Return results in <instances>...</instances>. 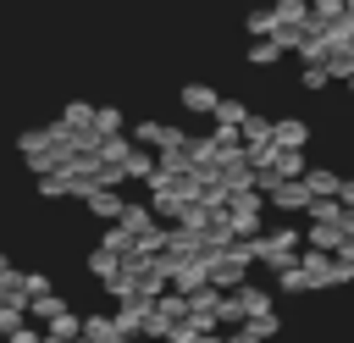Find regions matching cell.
I'll use <instances>...</instances> for the list:
<instances>
[{
    "mask_svg": "<svg viewBox=\"0 0 354 343\" xmlns=\"http://www.w3.org/2000/svg\"><path fill=\"white\" fill-rule=\"evenodd\" d=\"M299 249H304V232H299V227H277V232H266V238H249V254H254L266 271L293 266V260H299Z\"/></svg>",
    "mask_w": 354,
    "mask_h": 343,
    "instance_id": "1",
    "label": "cell"
},
{
    "mask_svg": "<svg viewBox=\"0 0 354 343\" xmlns=\"http://www.w3.org/2000/svg\"><path fill=\"white\" fill-rule=\"evenodd\" d=\"M249 266H254V254H249V238H232L221 254H210V288L232 293L238 282H249Z\"/></svg>",
    "mask_w": 354,
    "mask_h": 343,
    "instance_id": "2",
    "label": "cell"
},
{
    "mask_svg": "<svg viewBox=\"0 0 354 343\" xmlns=\"http://www.w3.org/2000/svg\"><path fill=\"white\" fill-rule=\"evenodd\" d=\"M116 227H122L127 238H144V232L155 227V216H149V205H144V199H122V210H116Z\"/></svg>",
    "mask_w": 354,
    "mask_h": 343,
    "instance_id": "3",
    "label": "cell"
},
{
    "mask_svg": "<svg viewBox=\"0 0 354 343\" xmlns=\"http://www.w3.org/2000/svg\"><path fill=\"white\" fill-rule=\"evenodd\" d=\"M83 205H88V216H100V221H116V210H122V194H116V188H100V183H88V188H83Z\"/></svg>",
    "mask_w": 354,
    "mask_h": 343,
    "instance_id": "4",
    "label": "cell"
},
{
    "mask_svg": "<svg viewBox=\"0 0 354 343\" xmlns=\"http://www.w3.org/2000/svg\"><path fill=\"white\" fill-rule=\"evenodd\" d=\"M144 315H149V299H138V293H133V299H122V310L111 315V332H122V337H133V332L144 326Z\"/></svg>",
    "mask_w": 354,
    "mask_h": 343,
    "instance_id": "5",
    "label": "cell"
},
{
    "mask_svg": "<svg viewBox=\"0 0 354 343\" xmlns=\"http://www.w3.org/2000/svg\"><path fill=\"white\" fill-rule=\"evenodd\" d=\"M271 144H277V149H304V144H310V127H304L299 116H282V122H271Z\"/></svg>",
    "mask_w": 354,
    "mask_h": 343,
    "instance_id": "6",
    "label": "cell"
},
{
    "mask_svg": "<svg viewBox=\"0 0 354 343\" xmlns=\"http://www.w3.org/2000/svg\"><path fill=\"white\" fill-rule=\"evenodd\" d=\"M17 149H22V160H28L33 172H50V133H39V127H33V133H22V138H17Z\"/></svg>",
    "mask_w": 354,
    "mask_h": 343,
    "instance_id": "7",
    "label": "cell"
},
{
    "mask_svg": "<svg viewBox=\"0 0 354 343\" xmlns=\"http://www.w3.org/2000/svg\"><path fill=\"white\" fill-rule=\"evenodd\" d=\"M266 199H271L277 210H304V205H310V188H304L299 177H282V183H277V188H271Z\"/></svg>",
    "mask_w": 354,
    "mask_h": 343,
    "instance_id": "8",
    "label": "cell"
},
{
    "mask_svg": "<svg viewBox=\"0 0 354 343\" xmlns=\"http://www.w3.org/2000/svg\"><path fill=\"white\" fill-rule=\"evenodd\" d=\"M232 299H238L243 321H249V315H266V310H277V304H271V293H266L260 282H238V288H232Z\"/></svg>",
    "mask_w": 354,
    "mask_h": 343,
    "instance_id": "9",
    "label": "cell"
},
{
    "mask_svg": "<svg viewBox=\"0 0 354 343\" xmlns=\"http://www.w3.org/2000/svg\"><path fill=\"white\" fill-rule=\"evenodd\" d=\"M216 100H221V94H216L210 83H188V89L177 94V105H183V111H194V116H210V111H216Z\"/></svg>",
    "mask_w": 354,
    "mask_h": 343,
    "instance_id": "10",
    "label": "cell"
},
{
    "mask_svg": "<svg viewBox=\"0 0 354 343\" xmlns=\"http://www.w3.org/2000/svg\"><path fill=\"white\" fill-rule=\"evenodd\" d=\"M221 221V210H210V205H199V199H188L183 210H177V227H188V232H210Z\"/></svg>",
    "mask_w": 354,
    "mask_h": 343,
    "instance_id": "11",
    "label": "cell"
},
{
    "mask_svg": "<svg viewBox=\"0 0 354 343\" xmlns=\"http://www.w3.org/2000/svg\"><path fill=\"white\" fill-rule=\"evenodd\" d=\"M343 243V227L337 221H310V232H304V249H321V254H332Z\"/></svg>",
    "mask_w": 354,
    "mask_h": 343,
    "instance_id": "12",
    "label": "cell"
},
{
    "mask_svg": "<svg viewBox=\"0 0 354 343\" xmlns=\"http://www.w3.org/2000/svg\"><path fill=\"white\" fill-rule=\"evenodd\" d=\"M61 310H66L61 293H50V288H44V293H28V321H44V326H50Z\"/></svg>",
    "mask_w": 354,
    "mask_h": 343,
    "instance_id": "13",
    "label": "cell"
},
{
    "mask_svg": "<svg viewBox=\"0 0 354 343\" xmlns=\"http://www.w3.org/2000/svg\"><path fill=\"white\" fill-rule=\"evenodd\" d=\"M149 172H155V155H149V149H138V144H133V149H127V155H122V183H144V177H149Z\"/></svg>",
    "mask_w": 354,
    "mask_h": 343,
    "instance_id": "14",
    "label": "cell"
},
{
    "mask_svg": "<svg viewBox=\"0 0 354 343\" xmlns=\"http://www.w3.org/2000/svg\"><path fill=\"white\" fill-rule=\"evenodd\" d=\"M127 122H122V111L116 105H94V116H88V133L94 138H111V133H122Z\"/></svg>",
    "mask_w": 354,
    "mask_h": 343,
    "instance_id": "15",
    "label": "cell"
},
{
    "mask_svg": "<svg viewBox=\"0 0 354 343\" xmlns=\"http://www.w3.org/2000/svg\"><path fill=\"white\" fill-rule=\"evenodd\" d=\"M299 183H304V188H310V199H315V194H337V183H343V177H337V172H326V166H304V177H299Z\"/></svg>",
    "mask_w": 354,
    "mask_h": 343,
    "instance_id": "16",
    "label": "cell"
},
{
    "mask_svg": "<svg viewBox=\"0 0 354 343\" xmlns=\"http://www.w3.org/2000/svg\"><path fill=\"white\" fill-rule=\"evenodd\" d=\"M304 166H310L304 149H277V155H271V172H277V177H304Z\"/></svg>",
    "mask_w": 354,
    "mask_h": 343,
    "instance_id": "17",
    "label": "cell"
},
{
    "mask_svg": "<svg viewBox=\"0 0 354 343\" xmlns=\"http://www.w3.org/2000/svg\"><path fill=\"white\" fill-rule=\"evenodd\" d=\"M88 271H94L100 282H111V277L122 271V254H111V249H88Z\"/></svg>",
    "mask_w": 354,
    "mask_h": 343,
    "instance_id": "18",
    "label": "cell"
},
{
    "mask_svg": "<svg viewBox=\"0 0 354 343\" xmlns=\"http://www.w3.org/2000/svg\"><path fill=\"white\" fill-rule=\"evenodd\" d=\"M44 332H50V337H61V343H72V337H83V321H77V310H61Z\"/></svg>",
    "mask_w": 354,
    "mask_h": 343,
    "instance_id": "19",
    "label": "cell"
},
{
    "mask_svg": "<svg viewBox=\"0 0 354 343\" xmlns=\"http://www.w3.org/2000/svg\"><path fill=\"white\" fill-rule=\"evenodd\" d=\"M304 210H310V221H337V216H343V205H337V194H315V199H310Z\"/></svg>",
    "mask_w": 354,
    "mask_h": 343,
    "instance_id": "20",
    "label": "cell"
},
{
    "mask_svg": "<svg viewBox=\"0 0 354 343\" xmlns=\"http://www.w3.org/2000/svg\"><path fill=\"white\" fill-rule=\"evenodd\" d=\"M249 61H254V66H277V61H282V44H277V39H254V44H249Z\"/></svg>",
    "mask_w": 354,
    "mask_h": 343,
    "instance_id": "21",
    "label": "cell"
},
{
    "mask_svg": "<svg viewBox=\"0 0 354 343\" xmlns=\"http://www.w3.org/2000/svg\"><path fill=\"white\" fill-rule=\"evenodd\" d=\"M238 138H271V116H260V111H243V122H238Z\"/></svg>",
    "mask_w": 354,
    "mask_h": 343,
    "instance_id": "22",
    "label": "cell"
},
{
    "mask_svg": "<svg viewBox=\"0 0 354 343\" xmlns=\"http://www.w3.org/2000/svg\"><path fill=\"white\" fill-rule=\"evenodd\" d=\"M160 138H166V122H138V127H133V138H127V144H138V149H155V144H160Z\"/></svg>",
    "mask_w": 354,
    "mask_h": 343,
    "instance_id": "23",
    "label": "cell"
},
{
    "mask_svg": "<svg viewBox=\"0 0 354 343\" xmlns=\"http://www.w3.org/2000/svg\"><path fill=\"white\" fill-rule=\"evenodd\" d=\"M277 288H282V293H310V277H304V271H299V260H293V266H282V271H277Z\"/></svg>",
    "mask_w": 354,
    "mask_h": 343,
    "instance_id": "24",
    "label": "cell"
},
{
    "mask_svg": "<svg viewBox=\"0 0 354 343\" xmlns=\"http://www.w3.org/2000/svg\"><path fill=\"white\" fill-rule=\"evenodd\" d=\"M243 332H254V337L266 343V337H277V332H282V321H277V310H266V315H249V321H243Z\"/></svg>",
    "mask_w": 354,
    "mask_h": 343,
    "instance_id": "25",
    "label": "cell"
},
{
    "mask_svg": "<svg viewBox=\"0 0 354 343\" xmlns=\"http://www.w3.org/2000/svg\"><path fill=\"white\" fill-rule=\"evenodd\" d=\"M243 111H249L243 100H216V111H210V116H216L221 127H238V122H243Z\"/></svg>",
    "mask_w": 354,
    "mask_h": 343,
    "instance_id": "26",
    "label": "cell"
},
{
    "mask_svg": "<svg viewBox=\"0 0 354 343\" xmlns=\"http://www.w3.org/2000/svg\"><path fill=\"white\" fill-rule=\"evenodd\" d=\"M100 249H111V254H127V249H133V238H127L116 221H105V232H100Z\"/></svg>",
    "mask_w": 354,
    "mask_h": 343,
    "instance_id": "27",
    "label": "cell"
},
{
    "mask_svg": "<svg viewBox=\"0 0 354 343\" xmlns=\"http://www.w3.org/2000/svg\"><path fill=\"white\" fill-rule=\"evenodd\" d=\"M88 116H94V105H66V116H61V127H72V133H88Z\"/></svg>",
    "mask_w": 354,
    "mask_h": 343,
    "instance_id": "28",
    "label": "cell"
},
{
    "mask_svg": "<svg viewBox=\"0 0 354 343\" xmlns=\"http://www.w3.org/2000/svg\"><path fill=\"white\" fill-rule=\"evenodd\" d=\"M77 321H83V337H88V343L111 337V315H77Z\"/></svg>",
    "mask_w": 354,
    "mask_h": 343,
    "instance_id": "29",
    "label": "cell"
},
{
    "mask_svg": "<svg viewBox=\"0 0 354 343\" xmlns=\"http://www.w3.org/2000/svg\"><path fill=\"white\" fill-rule=\"evenodd\" d=\"M39 194H44V199H66V177H55V172H39Z\"/></svg>",
    "mask_w": 354,
    "mask_h": 343,
    "instance_id": "30",
    "label": "cell"
},
{
    "mask_svg": "<svg viewBox=\"0 0 354 343\" xmlns=\"http://www.w3.org/2000/svg\"><path fill=\"white\" fill-rule=\"evenodd\" d=\"M39 337H44V326H33V321H22V326L6 332V343H39Z\"/></svg>",
    "mask_w": 354,
    "mask_h": 343,
    "instance_id": "31",
    "label": "cell"
},
{
    "mask_svg": "<svg viewBox=\"0 0 354 343\" xmlns=\"http://www.w3.org/2000/svg\"><path fill=\"white\" fill-rule=\"evenodd\" d=\"M326 83H332L326 66H304V89H326Z\"/></svg>",
    "mask_w": 354,
    "mask_h": 343,
    "instance_id": "32",
    "label": "cell"
},
{
    "mask_svg": "<svg viewBox=\"0 0 354 343\" xmlns=\"http://www.w3.org/2000/svg\"><path fill=\"white\" fill-rule=\"evenodd\" d=\"M17 282H22V293H44V288H50L44 271H28V277H17Z\"/></svg>",
    "mask_w": 354,
    "mask_h": 343,
    "instance_id": "33",
    "label": "cell"
},
{
    "mask_svg": "<svg viewBox=\"0 0 354 343\" xmlns=\"http://www.w3.org/2000/svg\"><path fill=\"white\" fill-rule=\"evenodd\" d=\"M249 33L266 39V33H271V11H254V17H249Z\"/></svg>",
    "mask_w": 354,
    "mask_h": 343,
    "instance_id": "34",
    "label": "cell"
},
{
    "mask_svg": "<svg viewBox=\"0 0 354 343\" xmlns=\"http://www.w3.org/2000/svg\"><path fill=\"white\" fill-rule=\"evenodd\" d=\"M337 205H343V210H354V177H343V183H337Z\"/></svg>",
    "mask_w": 354,
    "mask_h": 343,
    "instance_id": "35",
    "label": "cell"
},
{
    "mask_svg": "<svg viewBox=\"0 0 354 343\" xmlns=\"http://www.w3.org/2000/svg\"><path fill=\"white\" fill-rule=\"evenodd\" d=\"M221 343H260V337H254V332H243V326H238V332H232V337H221Z\"/></svg>",
    "mask_w": 354,
    "mask_h": 343,
    "instance_id": "36",
    "label": "cell"
},
{
    "mask_svg": "<svg viewBox=\"0 0 354 343\" xmlns=\"http://www.w3.org/2000/svg\"><path fill=\"white\" fill-rule=\"evenodd\" d=\"M100 343H133V337H122V332H111V337H100Z\"/></svg>",
    "mask_w": 354,
    "mask_h": 343,
    "instance_id": "37",
    "label": "cell"
},
{
    "mask_svg": "<svg viewBox=\"0 0 354 343\" xmlns=\"http://www.w3.org/2000/svg\"><path fill=\"white\" fill-rule=\"evenodd\" d=\"M194 343H221V337H216V332H199V337H194Z\"/></svg>",
    "mask_w": 354,
    "mask_h": 343,
    "instance_id": "38",
    "label": "cell"
},
{
    "mask_svg": "<svg viewBox=\"0 0 354 343\" xmlns=\"http://www.w3.org/2000/svg\"><path fill=\"white\" fill-rule=\"evenodd\" d=\"M348 282H354V266H348Z\"/></svg>",
    "mask_w": 354,
    "mask_h": 343,
    "instance_id": "39",
    "label": "cell"
},
{
    "mask_svg": "<svg viewBox=\"0 0 354 343\" xmlns=\"http://www.w3.org/2000/svg\"><path fill=\"white\" fill-rule=\"evenodd\" d=\"M348 89H354V72H348Z\"/></svg>",
    "mask_w": 354,
    "mask_h": 343,
    "instance_id": "40",
    "label": "cell"
},
{
    "mask_svg": "<svg viewBox=\"0 0 354 343\" xmlns=\"http://www.w3.org/2000/svg\"><path fill=\"white\" fill-rule=\"evenodd\" d=\"M72 343H88V337H72Z\"/></svg>",
    "mask_w": 354,
    "mask_h": 343,
    "instance_id": "41",
    "label": "cell"
}]
</instances>
